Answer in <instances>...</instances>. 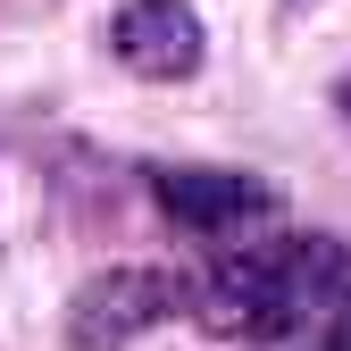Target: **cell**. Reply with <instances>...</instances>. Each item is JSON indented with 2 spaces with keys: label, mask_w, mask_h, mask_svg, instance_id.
<instances>
[{
  "label": "cell",
  "mask_w": 351,
  "mask_h": 351,
  "mask_svg": "<svg viewBox=\"0 0 351 351\" xmlns=\"http://www.w3.org/2000/svg\"><path fill=\"white\" fill-rule=\"evenodd\" d=\"M201 51H209V34H201L193 0H125L109 17V59L151 84H184L201 67Z\"/></svg>",
  "instance_id": "obj_3"
},
{
  "label": "cell",
  "mask_w": 351,
  "mask_h": 351,
  "mask_svg": "<svg viewBox=\"0 0 351 351\" xmlns=\"http://www.w3.org/2000/svg\"><path fill=\"white\" fill-rule=\"evenodd\" d=\"M193 301V285L176 268H101L84 276L67 301V343L75 351H134L151 326H167Z\"/></svg>",
  "instance_id": "obj_1"
},
{
  "label": "cell",
  "mask_w": 351,
  "mask_h": 351,
  "mask_svg": "<svg viewBox=\"0 0 351 351\" xmlns=\"http://www.w3.org/2000/svg\"><path fill=\"white\" fill-rule=\"evenodd\" d=\"M151 193H159V209L176 217V226H193L209 243L251 234V226L276 217V193L259 184V176H243V167H159Z\"/></svg>",
  "instance_id": "obj_2"
}]
</instances>
